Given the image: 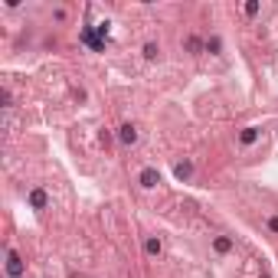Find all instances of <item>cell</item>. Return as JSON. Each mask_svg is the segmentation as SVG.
<instances>
[{"mask_svg": "<svg viewBox=\"0 0 278 278\" xmlns=\"http://www.w3.org/2000/svg\"><path fill=\"white\" fill-rule=\"evenodd\" d=\"M3 268H7V278H23V272H26L23 258L17 256L13 249H7V262H3Z\"/></svg>", "mask_w": 278, "mask_h": 278, "instance_id": "6da1fadb", "label": "cell"}, {"mask_svg": "<svg viewBox=\"0 0 278 278\" xmlns=\"http://www.w3.org/2000/svg\"><path fill=\"white\" fill-rule=\"evenodd\" d=\"M239 141H242L246 148H249V144H256V141H258V128H242V131H239Z\"/></svg>", "mask_w": 278, "mask_h": 278, "instance_id": "9c48e42d", "label": "cell"}, {"mask_svg": "<svg viewBox=\"0 0 278 278\" xmlns=\"http://www.w3.org/2000/svg\"><path fill=\"white\" fill-rule=\"evenodd\" d=\"M268 229H272V233H278V216H272V219H268Z\"/></svg>", "mask_w": 278, "mask_h": 278, "instance_id": "5bb4252c", "label": "cell"}, {"mask_svg": "<svg viewBox=\"0 0 278 278\" xmlns=\"http://www.w3.org/2000/svg\"><path fill=\"white\" fill-rule=\"evenodd\" d=\"M187 49H193V53H200V49H206V43H200L196 36H190V40H187Z\"/></svg>", "mask_w": 278, "mask_h": 278, "instance_id": "7c38bea8", "label": "cell"}, {"mask_svg": "<svg viewBox=\"0 0 278 278\" xmlns=\"http://www.w3.org/2000/svg\"><path fill=\"white\" fill-rule=\"evenodd\" d=\"M82 43H88L95 53H102V49H105V43L95 36V30H92V26H82Z\"/></svg>", "mask_w": 278, "mask_h": 278, "instance_id": "277c9868", "label": "cell"}, {"mask_svg": "<svg viewBox=\"0 0 278 278\" xmlns=\"http://www.w3.org/2000/svg\"><path fill=\"white\" fill-rule=\"evenodd\" d=\"M144 252H148L150 258H157L164 252V246H161V239H157V235H148V239H144Z\"/></svg>", "mask_w": 278, "mask_h": 278, "instance_id": "8992f818", "label": "cell"}, {"mask_svg": "<svg viewBox=\"0 0 278 278\" xmlns=\"http://www.w3.org/2000/svg\"><path fill=\"white\" fill-rule=\"evenodd\" d=\"M118 141H121L125 148H134V144H138V128H134V125H121V128H118Z\"/></svg>", "mask_w": 278, "mask_h": 278, "instance_id": "3957f363", "label": "cell"}, {"mask_svg": "<svg viewBox=\"0 0 278 278\" xmlns=\"http://www.w3.org/2000/svg\"><path fill=\"white\" fill-rule=\"evenodd\" d=\"M258 13V0H249L246 3V17H256Z\"/></svg>", "mask_w": 278, "mask_h": 278, "instance_id": "4fadbf2b", "label": "cell"}, {"mask_svg": "<svg viewBox=\"0 0 278 278\" xmlns=\"http://www.w3.org/2000/svg\"><path fill=\"white\" fill-rule=\"evenodd\" d=\"M157 56H161V46H157V43L144 46V59H157Z\"/></svg>", "mask_w": 278, "mask_h": 278, "instance_id": "8fae6325", "label": "cell"}, {"mask_svg": "<svg viewBox=\"0 0 278 278\" xmlns=\"http://www.w3.org/2000/svg\"><path fill=\"white\" fill-rule=\"evenodd\" d=\"M46 203H49V196H46V190H30V206L33 210H46Z\"/></svg>", "mask_w": 278, "mask_h": 278, "instance_id": "5b68a950", "label": "cell"}, {"mask_svg": "<svg viewBox=\"0 0 278 278\" xmlns=\"http://www.w3.org/2000/svg\"><path fill=\"white\" fill-rule=\"evenodd\" d=\"M213 252H219V256L233 252V239H229V235H216L213 239Z\"/></svg>", "mask_w": 278, "mask_h": 278, "instance_id": "52a82bcc", "label": "cell"}, {"mask_svg": "<svg viewBox=\"0 0 278 278\" xmlns=\"http://www.w3.org/2000/svg\"><path fill=\"white\" fill-rule=\"evenodd\" d=\"M173 173H177V180H190V177H193V164L190 161H180L177 167H173Z\"/></svg>", "mask_w": 278, "mask_h": 278, "instance_id": "ba28073f", "label": "cell"}, {"mask_svg": "<svg viewBox=\"0 0 278 278\" xmlns=\"http://www.w3.org/2000/svg\"><path fill=\"white\" fill-rule=\"evenodd\" d=\"M138 183L144 190H154V187L161 183V171H157V167H144V171L138 173Z\"/></svg>", "mask_w": 278, "mask_h": 278, "instance_id": "7a4b0ae2", "label": "cell"}, {"mask_svg": "<svg viewBox=\"0 0 278 278\" xmlns=\"http://www.w3.org/2000/svg\"><path fill=\"white\" fill-rule=\"evenodd\" d=\"M206 53L219 56V53H223V40H219V36H210V40H206Z\"/></svg>", "mask_w": 278, "mask_h": 278, "instance_id": "30bf717a", "label": "cell"}]
</instances>
